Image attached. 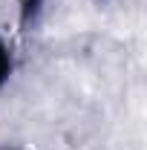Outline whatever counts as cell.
<instances>
[{
    "label": "cell",
    "mask_w": 147,
    "mask_h": 150,
    "mask_svg": "<svg viewBox=\"0 0 147 150\" xmlns=\"http://www.w3.org/2000/svg\"><path fill=\"white\" fill-rule=\"evenodd\" d=\"M12 69H15V55H12V46H9V40H6V38L0 35V90L9 84Z\"/></svg>",
    "instance_id": "1"
},
{
    "label": "cell",
    "mask_w": 147,
    "mask_h": 150,
    "mask_svg": "<svg viewBox=\"0 0 147 150\" xmlns=\"http://www.w3.org/2000/svg\"><path fill=\"white\" fill-rule=\"evenodd\" d=\"M18 3V12H20V23L23 26H32L43 9V0H15Z\"/></svg>",
    "instance_id": "2"
}]
</instances>
